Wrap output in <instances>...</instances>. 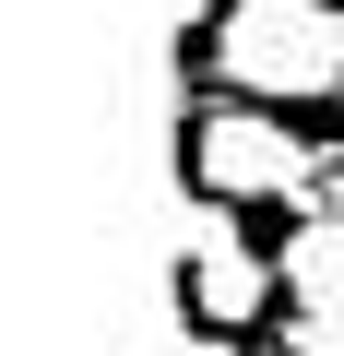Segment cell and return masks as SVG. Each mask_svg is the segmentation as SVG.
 Masks as SVG:
<instances>
[{
  "instance_id": "cell-1",
  "label": "cell",
  "mask_w": 344,
  "mask_h": 356,
  "mask_svg": "<svg viewBox=\"0 0 344 356\" xmlns=\"http://www.w3.org/2000/svg\"><path fill=\"white\" fill-rule=\"evenodd\" d=\"M202 72H214V95H249V107L344 95V0H238L202 36Z\"/></svg>"
},
{
  "instance_id": "cell-6",
  "label": "cell",
  "mask_w": 344,
  "mask_h": 356,
  "mask_svg": "<svg viewBox=\"0 0 344 356\" xmlns=\"http://www.w3.org/2000/svg\"><path fill=\"white\" fill-rule=\"evenodd\" d=\"M179 356H249V344H238V332H202V321H190V332H179Z\"/></svg>"
},
{
  "instance_id": "cell-4",
  "label": "cell",
  "mask_w": 344,
  "mask_h": 356,
  "mask_svg": "<svg viewBox=\"0 0 344 356\" xmlns=\"http://www.w3.org/2000/svg\"><path fill=\"white\" fill-rule=\"evenodd\" d=\"M273 273H285V309H344V214H332V202H309V214L285 226Z\"/></svg>"
},
{
  "instance_id": "cell-5",
  "label": "cell",
  "mask_w": 344,
  "mask_h": 356,
  "mask_svg": "<svg viewBox=\"0 0 344 356\" xmlns=\"http://www.w3.org/2000/svg\"><path fill=\"white\" fill-rule=\"evenodd\" d=\"M273 356H344V309H285L273 321Z\"/></svg>"
},
{
  "instance_id": "cell-3",
  "label": "cell",
  "mask_w": 344,
  "mask_h": 356,
  "mask_svg": "<svg viewBox=\"0 0 344 356\" xmlns=\"http://www.w3.org/2000/svg\"><path fill=\"white\" fill-rule=\"evenodd\" d=\"M273 285H285V273H273V261L238 238V214H226V226L202 238V261H190V321H202V332H249V321H285V309H273Z\"/></svg>"
},
{
  "instance_id": "cell-7",
  "label": "cell",
  "mask_w": 344,
  "mask_h": 356,
  "mask_svg": "<svg viewBox=\"0 0 344 356\" xmlns=\"http://www.w3.org/2000/svg\"><path fill=\"white\" fill-rule=\"evenodd\" d=\"M226 13H238V0H226Z\"/></svg>"
},
{
  "instance_id": "cell-2",
  "label": "cell",
  "mask_w": 344,
  "mask_h": 356,
  "mask_svg": "<svg viewBox=\"0 0 344 356\" xmlns=\"http://www.w3.org/2000/svg\"><path fill=\"white\" fill-rule=\"evenodd\" d=\"M179 154H190V191H214L226 214L238 202H320L332 191V166L309 154V131L297 119H273V107H249V95H214V83H190L179 95Z\"/></svg>"
}]
</instances>
